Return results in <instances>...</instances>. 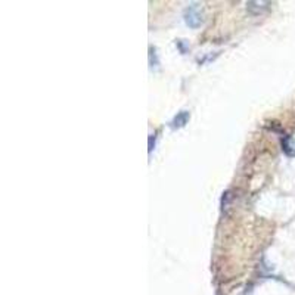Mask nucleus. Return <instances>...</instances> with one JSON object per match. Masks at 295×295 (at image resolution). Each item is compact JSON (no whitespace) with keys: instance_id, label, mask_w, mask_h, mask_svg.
I'll use <instances>...</instances> for the list:
<instances>
[{"instance_id":"obj_1","label":"nucleus","mask_w":295,"mask_h":295,"mask_svg":"<svg viewBox=\"0 0 295 295\" xmlns=\"http://www.w3.org/2000/svg\"><path fill=\"white\" fill-rule=\"evenodd\" d=\"M184 17H186V24H187L189 27H192V28L200 27L201 22H203L201 14H200L198 8H196L195 5H192V6H189V8L186 9V15H184Z\"/></svg>"}]
</instances>
